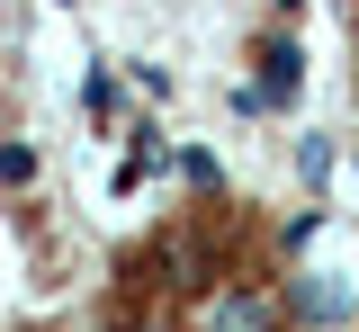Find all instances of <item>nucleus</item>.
<instances>
[{"label":"nucleus","mask_w":359,"mask_h":332,"mask_svg":"<svg viewBox=\"0 0 359 332\" xmlns=\"http://www.w3.org/2000/svg\"><path fill=\"white\" fill-rule=\"evenodd\" d=\"M252 63H261V90L287 108V99H297V81H306V46H297V36H261V54H252Z\"/></svg>","instance_id":"nucleus-1"},{"label":"nucleus","mask_w":359,"mask_h":332,"mask_svg":"<svg viewBox=\"0 0 359 332\" xmlns=\"http://www.w3.org/2000/svg\"><path fill=\"white\" fill-rule=\"evenodd\" d=\"M207 324L216 332H278V305H269L261 287H224L216 305H207Z\"/></svg>","instance_id":"nucleus-2"},{"label":"nucleus","mask_w":359,"mask_h":332,"mask_svg":"<svg viewBox=\"0 0 359 332\" xmlns=\"http://www.w3.org/2000/svg\"><path fill=\"white\" fill-rule=\"evenodd\" d=\"M0 180L27 189V180H36V144H0Z\"/></svg>","instance_id":"nucleus-3"},{"label":"nucleus","mask_w":359,"mask_h":332,"mask_svg":"<svg viewBox=\"0 0 359 332\" xmlns=\"http://www.w3.org/2000/svg\"><path fill=\"white\" fill-rule=\"evenodd\" d=\"M297 171L323 180V171H332V144H323V135H297Z\"/></svg>","instance_id":"nucleus-4"},{"label":"nucleus","mask_w":359,"mask_h":332,"mask_svg":"<svg viewBox=\"0 0 359 332\" xmlns=\"http://www.w3.org/2000/svg\"><path fill=\"white\" fill-rule=\"evenodd\" d=\"M269 9H278V18H297V9H306V0H269Z\"/></svg>","instance_id":"nucleus-5"}]
</instances>
